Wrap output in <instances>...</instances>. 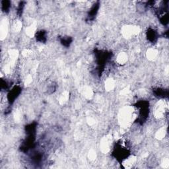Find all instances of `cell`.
<instances>
[{"instance_id": "obj_3", "label": "cell", "mask_w": 169, "mask_h": 169, "mask_svg": "<svg viewBox=\"0 0 169 169\" xmlns=\"http://www.w3.org/2000/svg\"><path fill=\"white\" fill-rule=\"evenodd\" d=\"M146 36H147V39H148V40L152 43L155 42L157 39V31L153 29H149L148 31V32H146Z\"/></svg>"}, {"instance_id": "obj_4", "label": "cell", "mask_w": 169, "mask_h": 169, "mask_svg": "<svg viewBox=\"0 0 169 169\" xmlns=\"http://www.w3.org/2000/svg\"><path fill=\"white\" fill-rule=\"evenodd\" d=\"M35 37L36 39V40H38L39 42H41V43H45L47 40L46 32V31L43 30L38 31L36 33Z\"/></svg>"}, {"instance_id": "obj_5", "label": "cell", "mask_w": 169, "mask_h": 169, "mask_svg": "<svg viewBox=\"0 0 169 169\" xmlns=\"http://www.w3.org/2000/svg\"><path fill=\"white\" fill-rule=\"evenodd\" d=\"M2 5V10L4 13H7L9 12L11 7H12V3L9 1H2L1 2Z\"/></svg>"}, {"instance_id": "obj_6", "label": "cell", "mask_w": 169, "mask_h": 169, "mask_svg": "<svg viewBox=\"0 0 169 169\" xmlns=\"http://www.w3.org/2000/svg\"><path fill=\"white\" fill-rule=\"evenodd\" d=\"M60 43L63 46L68 48L72 43V39L69 36H63L60 40Z\"/></svg>"}, {"instance_id": "obj_2", "label": "cell", "mask_w": 169, "mask_h": 169, "mask_svg": "<svg viewBox=\"0 0 169 169\" xmlns=\"http://www.w3.org/2000/svg\"><path fill=\"white\" fill-rule=\"evenodd\" d=\"M100 8L99 2H96L95 4L92 5V6L89 9L88 14H87V18L89 20H93L99 12Z\"/></svg>"}, {"instance_id": "obj_1", "label": "cell", "mask_w": 169, "mask_h": 169, "mask_svg": "<svg viewBox=\"0 0 169 169\" xmlns=\"http://www.w3.org/2000/svg\"><path fill=\"white\" fill-rule=\"evenodd\" d=\"M21 92V88L19 86H15L11 89L7 96V101L10 104H12L14 101L17 99Z\"/></svg>"}]
</instances>
